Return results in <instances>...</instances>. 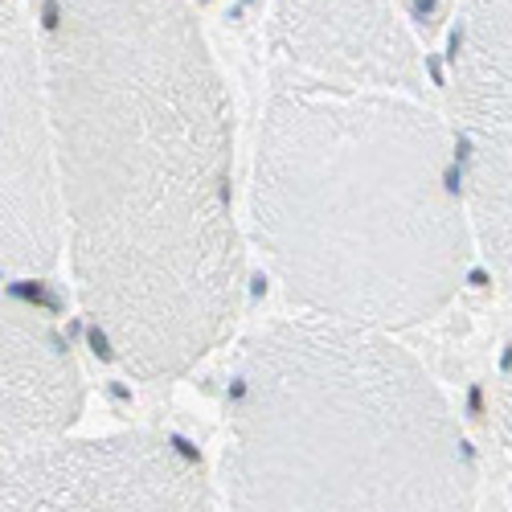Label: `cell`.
I'll return each mask as SVG.
<instances>
[{
	"label": "cell",
	"mask_w": 512,
	"mask_h": 512,
	"mask_svg": "<svg viewBox=\"0 0 512 512\" xmlns=\"http://www.w3.org/2000/svg\"><path fill=\"white\" fill-rule=\"evenodd\" d=\"M46 111L62 242L103 357L173 381L246 291L234 111L189 0H54Z\"/></svg>",
	"instance_id": "cell-1"
},
{
	"label": "cell",
	"mask_w": 512,
	"mask_h": 512,
	"mask_svg": "<svg viewBox=\"0 0 512 512\" xmlns=\"http://www.w3.org/2000/svg\"><path fill=\"white\" fill-rule=\"evenodd\" d=\"M250 189L267 267L316 320L394 336L472 271L455 132L426 99L271 91Z\"/></svg>",
	"instance_id": "cell-2"
},
{
	"label": "cell",
	"mask_w": 512,
	"mask_h": 512,
	"mask_svg": "<svg viewBox=\"0 0 512 512\" xmlns=\"http://www.w3.org/2000/svg\"><path fill=\"white\" fill-rule=\"evenodd\" d=\"M226 431V512H476L472 447L390 332L259 328L230 373Z\"/></svg>",
	"instance_id": "cell-3"
},
{
	"label": "cell",
	"mask_w": 512,
	"mask_h": 512,
	"mask_svg": "<svg viewBox=\"0 0 512 512\" xmlns=\"http://www.w3.org/2000/svg\"><path fill=\"white\" fill-rule=\"evenodd\" d=\"M0 512H218L201 459L173 435L54 439L0 467Z\"/></svg>",
	"instance_id": "cell-4"
},
{
	"label": "cell",
	"mask_w": 512,
	"mask_h": 512,
	"mask_svg": "<svg viewBox=\"0 0 512 512\" xmlns=\"http://www.w3.org/2000/svg\"><path fill=\"white\" fill-rule=\"evenodd\" d=\"M275 91L426 99L422 50L394 0H275Z\"/></svg>",
	"instance_id": "cell-5"
},
{
	"label": "cell",
	"mask_w": 512,
	"mask_h": 512,
	"mask_svg": "<svg viewBox=\"0 0 512 512\" xmlns=\"http://www.w3.org/2000/svg\"><path fill=\"white\" fill-rule=\"evenodd\" d=\"M62 254L46 66L21 0H0V267L41 275Z\"/></svg>",
	"instance_id": "cell-6"
},
{
	"label": "cell",
	"mask_w": 512,
	"mask_h": 512,
	"mask_svg": "<svg viewBox=\"0 0 512 512\" xmlns=\"http://www.w3.org/2000/svg\"><path fill=\"white\" fill-rule=\"evenodd\" d=\"M82 402L87 386L70 340L37 308L0 291V467L62 439Z\"/></svg>",
	"instance_id": "cell-7"
},
{
	"label": "cell",
	"mask_w": 512,
	"mask_h": 512,
	"mask_svg": "<svg viewBox=\"0 0 512 512\" xmlns=\"http://www.w3.org/2000/svg\"><path fill=\"white\" fill-rule=\"evenodd\" d=\"M451 127H512V0H463L451 37Z\"/></svg>",
	"instance_id": "cell-8"
},
{
	"label": "cell",
	"mask_w": 512,
	"mask_h": 512,
	"mask_svg": "<svg viewBox=\"0 0 512 512\" xmlns=\"http://www.w3.org/2000/svg\"><path fill=\"white\" fill-rule=\"evenodd\" d=\"M472 242L512 304V127H451Z\"/></svg>",
	"instance_id": "cell-9"
},
{
	"label": "cell",
	"mask_w": 512,
	"mask_h": 512,
	"mask_svg": "<svg viewBox=\"0 0 512 512\" xmlns=\"http://www.w3.org/2000/svg\"><path fill=\"white\" fill-rule=\"evenodd\" d=\"M496 439H500L504 496H508V512H512V345L500 361V381H496Z\"/></svg>",
	"instance_id": "cell-10"
}]
</instances>
